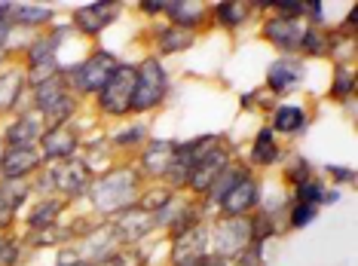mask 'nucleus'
Listing matches in <instances>:
<instances>
[{
	"instance_id": "f3484780",
	"label": "nucleus",
	"mask_w": 358,
	"mask_h": 266,
	"mask_svg": "<svg viewBox=\"0 0 358 266\" xmlns=\"http://www.w3.org/2000/svg\"><path fill=\"white\" fill-rule=\"evenodd\" d=\"M315 217V208L313 205H300L297 212H294V217H291V223H294V227H303L306 221H313Z\"/></svg>"
},
{
	"instance_id": "f257e3e1",
	"label": "nucleus",
	"mask_w": 358,
	"mask_h": 266,
	"mask_svg": "<svg viewBox=\"0 0 358 266\" xmlns=\"http://www.w3.org/2000/svg\"><path fill=\"white\" fill-rule=\"evenodd\" d=\"M132 92H135V71L132 68H117L101 89L104 110H110V114L126 110L129 104H132Z\"/></svg>"
},
{
	"instance_id": "20e7f679",
	"label": "nucleus",
	"mask_w": 358,
	"mask_h": 266,
	"mask_svg": "<svg viewBox=\"0 0 358 266\" xmlns=\"http://www.w3.org/2000/svg\"><path fill=\"white\" fill-rule=\"evenodd\" d=\"M113 15H117V6L113 3H99V6H86V10H80L77 22H80V28L83 31H99V28L108 25Z\"/></svg>"
},
{
	"instance_id": "4468645a",
	"label": "nucleus",
	"mask_w": 358,
	"mask_h": 266,
	"mask_svg": "<svg viewBox=\"0 0 358 266\" xmlns=\"http://www.w3.org/2000/svg\"><path fill=\"white\" fill-rule=\"evenodd\" d=\"M217 15H221L227 25H236V22H239L245 13H242V6H236V3H221V6H217Z\"/></svg>"
},
{
	"instance_id": "9d476101",
	"label": "nucleus",
	"mask_w": 358,
	"mask_h": 266,
	"mask_svg": "<svg viewBox=\"0 0 358 266\" xmlns=\"http://www.w3.org/2000/svg\"><path fill=\"white\" fill-rule=\"evenodd\" d=\"M43 147H46V153H50V156H68L71 147H74V135H68V132L46 135Z\"/></svg>"
},
{
	"instance_id": "a211bd4d",
	"label": "nucleus",
	"mask_w": 358,
	"mask_h": 266,
	"mask_svg": "<svg viewBox=\"0 0 358 266\" xmlns=\"http://www.w3.org/2000/svg\"><path fill=\"white\" fill-rule=\"evenodd\" d=\"M349 89H352V77H349L346 71H340V80L334 83V95H346Z\"/></svg>"
},
{
	"instance_id": "6e6552de",
	"label": "nucleus",
	"mask_w": 358,
	"mask_h": 266,
	"mask_svg": "<svg viewBox=\"0 0 358 266\" xmlns=\"http://www.w3.org/2000/svg\"><path fill=\"white\" fill-rule=\"evenodd\" d=\"M303 123H306L303 110L294 108V104H291V108H279V114H275V128H279V132H300Z\"/></svg>"
},
{
	"instance_id": "2eb2a0df",
	"label": "nucleus",
	"mask_w": 358,
	"mask_h": 266,
	"mask_svg": "<svg viewBox=\"0 0 358 266\" xmlns=\"http://www.w3.org/2000/svg\"><path fill=\"white\" fill-rule=\"evenodd\" d=\"M15 89H19V83H15V77H6L0 80V108H6V104H13V95Z\"/></svg>"
},
{
	"instance_id": "aec40b11",
	"label": "nucleus",
	"mask_w": 358,
	"mask_h": 266,
	"mask_svg": "<svg viewBox=\"0 0 358 266\" xmlns=\"http://www.w3.org/2000/svg\"><path fill=\"white\" fill-rule=\"evenodd\" d=\"M3 43H6V25H3V19H0V52H3Z\"/></svg>"
},
{
	"instance_id": "f03ea898",
	"label": "nucleus",
	"mask_w": 358,
	"mask_h": 266,
	"mask_svg": "<svg viewBox=\"0 0 358 266\" xmlns=\"http://www.w3.org/2000/svg\"><path fill=\"white\" fill-rule=\"evenodd\" d=\"M162 92H166V74H162V68L157 61H148L141 68V77H138L135 83V92H132V108L135 110H148L153 108Z\"/></svg>"
},
{
	"instance_id": "f8f14e48",
	"label": "nucleus",
	"mask_w": 358,
	"mask_h": 266,
	"mask_svg": "<svg viewBox=\"0 0 358 266\" xmlns=\"http://www.w3.org/2000/svg\"><path fill=\"white\" fill-rule=\"evenodd\" d=\"M31 138H34V123H31V119H22L19 126L10 128V141L13 144H28Z\"/></svg>"
},
{
	"instance_id": "9b49d317",
	"label": "nucleus",
	"mask_w": 358,
	"mask_h": 266,
	"mask_svg": "<svg viewBox=\"0 0 358 266\" xmlns=\"http://www.w3.org/2000/svg\"><path fill=\"white\" fill-rule=\"evenodd\" d=\"M275 156H279V150H275V144H273V132H260L257 144H255V159L257 163H273Z\"/></svg>"
},
{
	"instance_id": "1a4fd4ad",
	"label": "nucleus",
	"mask_w": 358,
	"mask_h": 266,
	"mask_svg": "<svg viewBox=\"0 0 358 266\" xmlns=\"http://www.w3.org/2000/svg\"><path fill=\"white\" fill-rule=\"evenodd\" d=\"M270 37L275 40V43H282V46H294V43H300V28L294 25V22H270Z\"/></svg>"
},
{
	"instance_id": "ddd939ff",
	"label": "nucleus",
	"mask_w": 358,
	"mask_h": 266,
	"mask_svg": "<svg viewBox=\"0 0 358 266\" xmlns=\"http://www.w3.org/2000/svg\"><path fill=\"white\" fill-rule=\"evenodd\" d=\"M297 193H300V205H315L322 199V187L315 181H303Z\"/></svg>"
},
{
	"instance_id": "39448f33",
	"label": "nucleus",
	"mask_w": 358,
	"mask_h": 266,
	"mask_svg": "<svg viewBox=\"0 0 358 266\" xmlns=\"http://www.w3.org/2000/svg\"><path fill=\"white\" fill-rule=\"evenodd\" d=\"M255 196H257L255 184H251V181H239L236 187H230L224 205H227V212H230V214H239V212H245V208L255 205Z\"/></svg>"
},
{
	"instance_id": "412c9836",
	"label": "nucleus",
	"mask_w": 358,
	"mask_h": 266,
	"mask_svg": "<svg viewBox=\"0 0 358 266\" xmlns=\"http://www.w3.org/2000/svg\"><path fill=\"white\" fill-rule=\"evenodd\" d=\"M144 10H148V13H157V10H166V3H144Z\"/></svg>"
},
{
	"instance_id": "dca6fc26",
	"label": "nucleus",
	"mask_w": 358,
	"mask_h": 266,
	"mask_svg": "<svg viewBox=\"0 0 358 266\" xmlns=\"http://www.w3.org/2000/svg\"><path fill=\"white\" fill-rule=\"evenodd\" d=\"M19 15L22 22H40V19H46L50 15V10H43V6H19Z\"/></svg>"
},
{
	"instance_id": "6ab92c4d",
	"label": "nucleus",
	"mask_w": 358,
	"mask_h": 266,
	"mask_svg": "<svg viewBox=\"0 0 358 266\" xmlns=\"http://www.w3.org/2000/svg\"><path fill=\"white\" fill-rule=\"evenodd\" d=\"M279 10L285 15H297V13H303V10H313L309 3H279Z\"/></svg>"
},
{
	"instance_id": "7ed1b4c3",
	"label": "nucleus",
	"mask_w": 358,
	"mask_h": 266,
	"mask_svg": "<svg viewBox=\"0 0 358 266\" xmlns=\"http://www.w3.org/2000/svg\"><path fill=\"white\" fill-rule=\"evenodd\" d=\"M113 71H117V64L110 61V55H95L77 71V83L83 89H104Z\"/></svg>"
},
{
	"instance_id": "0eeeda50",
	"label": "nucleus",
	"mask_w": 358,
	"mask_h": 266,
	"mask_svg": "<svg viewBox=\"0 0 358 266\" xmlns=\"http://www.w3.org/2000/svg\"><path fill=\"white\" fill-rule=\"evenodd\" d=\"M34 165H37V156H34V153H31L28 147L13 150L10 156L3 159V172L10 175V177H15V175H25V172H31Z\"/></svg>"
},
{
	"instance_id": "423d86ee",
	"label": "nucleus",
	"mask_w": 358,
	"mask_h": 266,
	"mask_svg": "<svg viewBox=\"0 0 358 266\" xmlns=\"http://www.w3.org/2000/svg\"><path fill=\"white\" fill-rule=\"evenodd\" d=\"M300 80V64L297 61H288V59H282V61H275L273 68H270V86L273 89H291Z\"/></svg>"
}]
</instances>
